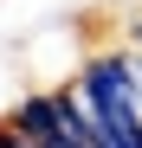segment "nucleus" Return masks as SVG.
I'll return each mask as SVG.
<instances>
[{
  "mask_svg": "<svg viewBox=\"0 0 142 148\" xmlns=\"http://www.w3.org/2000/svg\"><path fill=\"white\" fill-rule=\"evenodd\" d=\"M84 32L71 26V19H52V26H39L26 32V45H19V77L39 84V90H65L71 77H78V64H84Z\"/></svg>",
  "mask_w": 142,
  "mask_h": 148,
  "instance_id": "f257e3e1",
  "label": "nucleus"
}]
</instances>
